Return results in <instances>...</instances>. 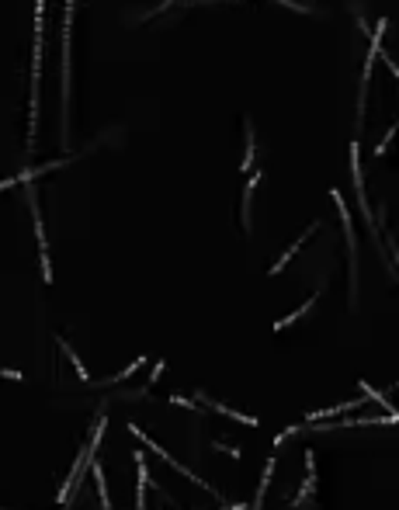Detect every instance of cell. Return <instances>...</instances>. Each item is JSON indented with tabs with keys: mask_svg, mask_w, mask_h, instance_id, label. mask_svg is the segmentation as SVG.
I'll return each mask as SVG.
<instances>
[{
	"mask_svg": "<svg viewBox=\"0 0 399 510\" xmlns=\"http://www.w3.org/2000/svg\"><path fill=\"white\" fill-rule=\"evenodd\" d=\"M202 400H205V406H208V410H215V413H222V417H233L237 424H247V427H257V424H261L257 417H247V413H237V410H230V406H222V403H215V400H208V396H202Z\"/></svg>",
	"mask_w": 399,
	"mask_h": 510,
	"instance_id": "cell-6",
	"label": "cell"
},
{
	"mask_svg": "<svg viewBox=\"0 0 399 510\" xmlns=\"http://www.w3.org/2000/svg\"><path fill=\"white\" fill-rule=\"evenodd\" d=\"M63 163H70V160H52V163H45V167H35V170H25V174H18V178H11V181H4L0 188H11V184H18V181H32L35 174H45V170H56V167H63Z\"/></svg>",
	"mask_w": 399,
	"mask_h": 510,
	"instance_id": "cell-7",
	"label": "cell"
},
{
	"mask_svg": "<svg viewBox=\"0 0 399 510\" xmlns=\"http://www.w3.org/2000/svg\"><path fill=\"white\" fill-rule=\"evenodd\" d=\"M389 21H378V28L372 32V49H368V60H365V70H361V90H358V122H365V94H368V80H372V70H375V60L382 56V35H385Z\"/></svg>",
	"mask_w": 399,
	"mask_h": 510,
	"instance_id": "cell-3",
	"label": "cell"
},
{
	"mask_svg": "<svg viewBox=\"0 0 399 510\" xmlns=\"http://www.w3.org/2000/svg\"><path fill=\"white\" fill-rule=\"evenodd\" d=\"M396 132H399V122H396V125H392V129H389V132H385V139H382V143H378V149H375V153H378V156H382V153H385V149H389V143H392V136H396Z\"/></svg>",
	"mask_w": 399,
	"mask_h": 510,
	"instance_id": "cell-18",
	"label": "cell"
},
{
	"mask_svg": "<svg viewBox=\"0 0 399 510\" xmlns=\"http://www.w3.org/2000/svg\"><path fill=\"white\" fill-rule=\"evenodd\" d=\"M271 469H274V459L264 465V479H261V486H257V496H254V507H250V510H261V503H264V493H267V483H271Z\"/></svg>",
	"mask_w": 399,
	"mask_h": 510,
	"instance_id": "cell-14",
	"label": "cell"
},
{
	"mask_svg": "<svg viewBox=\"0 0 399 510\" xmlns=\"http://www.w3.org/2000/svg\"><path fill=\"white\" fill-rule=\"evenodd\" d=\"M316 230H319V222H313V226H309V230H306V233H302V236H299V240H295V243L289 247V250H285V254H281V257H278V260L271 264V271H267V274H278V271H281L285 264H289V260H292V257L299 254V247H306V240H309V236H313Z\"/></svg>",
	"mask_w": 399,
	"mask_h": 510,
	"instance_id": "cell-5",
	"label": "cell"
},
{
	"mask_svg": "<svg viewBox=\"0 0 399 510\" xmlns=\"http://www.w3.org/2000/svg\"><path fill=\"white\" fill-rule=\"evenodd\" d=\"M316 299H319V292H316L313 299H306V306H299L295 313H289V316H285V319H278V323H274V330H285V326H292L295 319H302V316H306V313H309V309L316 306Z\"/></svg>",
	"mask_w": 399,
	"mask_h": 510,
	"instance_id": "cell-9",
	"label": "cell"
},
{
	"mask_svg": "<svg viewBox=\"0 0 399 510\" xmlns=\"http://www.w3.org/2000/svg\"><path fill=\"white\" fill-rule=\"evenodd\" d=\"M361 392H365V400H375L385 413H396V410H392V403H389V396H382V392H378V389H372L368 382H361Z\"/></svg>",
	"mask_w": 399,
	"mask_h": 510,
	"instance_id": "cell-12",
	"label": "cell"
},
{
	"mask_svg": "<svg viewBox=\"0 0 399 510\" xmlns=\"http://www.w3.org/2000/svg\"><path fill=\"white\" fill-rule=\"evenodd\" d=\"M257 181H261V174H250V181H247V188H243V230H247V233H250V198H254Z\"/></svg>",
	"mask_w": 399,
	"mask_h": 510,
	"instance_id": "cell-10",
	"label": "cell"
},
{
	"mask_svg": "<svg viewBox=\"0 0 399 510\" xmlns=\"http://www.w3.org/2000/svg\"><path fill=\"white\" fill-rule=\"evenodd\" d=\"M385 66H389V73H392V77H399V66H396V63L389 60V56H385Z\"/></svg>",
	"mask_w": 399,
	"mask_h": 510,
	"instance_id": "cell-21",
	"label": "cell"
},
{
	"mask_svg": "<svg viewBox=\"0 0 399 510\" xmlns=\"http://www.w3.org/2000/svg\"><path fill=\"white\" fill-rule=\"evenodd\" d=\"M219 510H247V503H230V507H219Z\"/></svg>",
	"mask_w": 399,
	"mask_h": 510,
	"instance_id": "cell-22",
	"label": "cell"
},
{
	"mask_svg": "<svg viewBox=\"0 0 399 510\" xmlns=\"http://www.w3.org/2000/svg\"><path fill=\"white\" fill-rule=\"evenodd\" d=\"M42 4L35 0V52H32V104H28V146L35 143V125H38V73H42Z\"/></svg>",
	"mask_w": 399,
	"mask_h": 510,
	"instance_id": "cell-1",
	"label": "cell"
},
{
	"mask_svg": "<svg viewBox=\"0 0 399 510\" xmlns=\"http://www.w3.org/2000/svg\"><path fill=\"white\" fill-rule=\"evenodd\" d=\"M163 368H167V365H163V361H160V365H153V372H149V385H153V382H156V378H160V372H163Z\"/></svg>",
	"mask_w": 399,
	"mask_h": 510,
	"instance_id": "cell-19",
	"label": "cell"
},
{
	"mask_svg": "<svg viewBox=\"0 0 399 510\" xmlns=\"http://www.w3.org/2000/svg\"><path fill=\"white\" fill-rule=\"evenodd\" d=\"M70 18H73V0H66V21H63V45H70ZM70 119V49H63V129Z\"/></svg>",
	"mask_w": 399,
	"mask_h": 510,
	"instance_id": "cell-4",
	"label": "cell"
},
{
	"mask_svg": "<svg viewBox=\"0 0 399 510\" xmlns=\"http://www.w3.org/2000/svg\"><path fill=\"white\" fill-rule=\"evenodd\" d=\"M212 448H215V451H226L230 459H243V451H240V448H230V444H222V441H215Z\"/></svg>",
	"mask_w": 399,
	"mask_h": 510,
	"instance_id": "cell-17",
	"label": "cell"
},
{
	"mask_svg": "<svg viewBox=\"0 0 399 510\" xmlns=\"http://www.w3.org/2000/svg\"><path fill=\"white\" fill-rule=\"evenodd\" d=\"M170 4H174V0H163V4H160V8H156V11H149V14H146V21H149V18H153V14H160V11H167V8H170Z\"/></svg>",
	"mask_w": 399,
	"mask_h": 510,
	"instance_id": "cell-20",
	"label": "cell"
},
{
	"mask_svg": "<svg viewBox=\"0 0 399 510\" xmlns=\"http://www.w3.org/2000/svg\"><path fill=\"white\" fill-rule=\"evenodd\" d=\"M60 348H63V354L70 358V365H73V372H77V378H80V382H90V375H87V368H84V361L77 358V351H73V348L66 344V340H60Z\"/></svg>",
	"mask_w": 399,
	"mask_h": 510,
	"instance_id": "cell-11",
	"label": "cell"
},
{
	"mask_svg": "<svg viewBox=\"0 0 399 510\" xmlns=\"http://www.w3.org/2000/svg\"><path fill=\"white\" fill-rule=\"evenodd\" d=\"M313 486H316V459H313V451H306V483H302V489H299L295 503H299L306 493H313Z\"/></svg>",
	"mask_w": 399,
	"mask_h": 510,
	"instance_id": "cell-8",
	"label": "cell"
},
{
	"mask_svg": "<svg viewBox=\"0 0 399 510\" xmlns=\"http://www.w3.org/2000/svg\"><path fill=\"white\" fill-rule=\"evenodd\" d=\"M94 483H97V493H101V507L111 510V500H108V483H104V472L94 465Z\"/></svg>",
	"mask_w": 399,
	"mask_h": 510,
	"instance_id": "cell-15",
	"label": "cell"
},
{
	"mask_svg": "<svg viewBox=\"0 0 399 510\" xmlns=\"http://www.w3.org/2000/svg\"><path fill=\"white\" fill-rule=\"evenodd\" d=\"M143 365H146V358H136V361H132L129 368H122V372H119L115 378H108V385H111V382H122V378H129V375H132V372H139Z\"/></svg>",
	"mask_w": 399,
	"mask_h": 510,
	"instance_id": "cell-16",
	"label": "cell"
},
{
	"mask_svg": "<svg viewBox=\"0 0 399 510\" xmlns=\"http://www.w3.org/2000/svg\"><path fill=\"white\" fill-rule=\"evenodd\" d=\"M243 125H247V156H243V170L250 174V167H254V153H257V143H254V125H250V119H247Z\"/></svg>",
	"mask_w": 399,
	"mask_h": 510,
	"instance_id": "cell-13",
	"label": "cell"
},
{
	"mask_svg": "<svg viewBox=\"0 0 399 510\" xmlns=\"http://www.w3.org/2000/svg\"><path fill=\"white\" fill-rule=\"evenodd\" d=\"M330 198H333V205H337V212H340V222H344V236H348V260H351V302H354V295H358V243H354V230H351V212H348V205H344V198H340V191H337V188L330 191Z\"/></svg>",
	"mask_w": 399,
	"mask_h": 510,
	"instance_id": "cell-2",
	"label": "cell"
}]
</instances>
